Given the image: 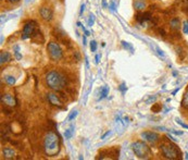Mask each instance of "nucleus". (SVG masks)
Returning a JSON list of instances; mask_svg holds the SVG:
<instances>
[{
    "label": "nucleus",
    "mask_w": 188,
    "mask_h": 160,
    "mask_svg": "<svg viewBox=\"0 0 188 160\" xmlns=\"http://www.w3.org/2000/svg\"><path fill=\"white\" fill-rule=\"evenodd\" d=\"M47 99L49 100V103L52 106H56V107H62V101L57 94L48 93L47 94Z\"/></svg>",
    "instance_id": "obj_10"
},
{
    "label": "nucleus",
    "mask_w": 188,
    "mask_h": 160,
    "mask_svg": "<svg viewBox=\"0 0 188 160\" xmlns=\"http://www.w3.org/2000/svg\"><path fill=\"white\" fill-rule=\"evenodd\" d=\"M162 155L167 159H179L182 156V153L176 146L173 144H162L161 145Z\"/></svg>",
    "instance_id": "obj_4"
},
{
    "label": "nucleus",
    "mask_w": 188,
    "mask_h": 160,
    "mask_svg": "<svg viewBox=\"0 0 188 160\" xmlns=\"http://www.w3.org/2000/svg\"><path fill=\"white\" fill-rule=\"evenodd\" d=\"M102 6H103V7H107V1H106V0H102Z\"/></svg>",
    "instance_id": "obj_36"
},
{
    "label": "nucleus",
    "mask_w": 188,
    "mask_h": 160,
    "mask_svg": "<svg viewBox=\"0 0 188 160\" xmlns=\"http://www.w3.org/2000/svg\"><path fill=\"white\" fill-rule=\"evenodd\" d=\"M170 132H172L173 134H175V135H183V132L181 131H173V130H169Z\"/></svg>",
    "instance_id": "obj_28"
},
{
    "label": "nucleus",
    "mask_w": 188,
    "mask_h": 160,
    "mask_svg": "<svg viewBox=\"0 0 188 160\" xmlns=\"http://www.w3.org/2000/svg\"><path fill=\"white\" fill-rule=\"evenodd\" d=\"M39 13H40V17L43 18L45 21H51L53 18V12L52 10L48 7H43L39 10Z\"/></svg>",
    "instance_id": "obj_9"
},
{
    "label": "nucleus",
    "mask_w": 188,
    "mask_h": 160,
    "mask_svg": "<svg viewBox=\"0 0 188 160\" xmlns=\"http://www.w3.org/2000/svg\"><path fill=\"white\" fill-rule=\"evenodd\" d=\"M183 32H184V34H188V21H184Z\"/></svg>",
    "instance_id": "obj_25"
},
{
    "label": "nucleus",
    "mask_w": 188,
    "mask_h": 160,
    "mask_svg": "<svg viewBox=\"0 0 188 160\" xmlns=\"http://www.w3.org/2000/svg\"><path fill=\"white\" fill-rule=\"evenodd\" d=\"M94 23H95V15L94 14H90L88 18V20H87V24H88V26H93Z\"/></svg>",
    "instance_id": "obj_23"
},
{
    "label": "nucleus",
    "mask_w": 188,
    "mask_h": 160,
    "mask_svg": "<svg viewBox=\"0 0 188 160\" xmlns=\"http://www.w3.org/2000/svg\"><path fill=\"white\" fill-rule=\"evenodd\" d=\"M90 50L93 51V53L97 50V41H90Z\"/></svg>",
    "instance_id": "obj_24"
},
{
    "label": "nucleus",
    "mask_w": 188,
    "mask_h": 160,
    "mask_svg": "<svg viewBox=\"0 0 188 160\" xmlns=\"http://www.w3.org/2000/svg\"><path fill=\"white\" fill-rule=\"evenodd\" d=\"M119 88H120V91H121L122 93H124V92L126 91V86H125V84L123 83V84H121V86H120Z\"/></svg>",
    "instance_id": "obj_27"
},
{
    "label": "nucleus",
    "mask_w": 188,
    "mask_h": 160,
    "mask_svg": "<svg viewBox=\"0 0 188 160\" xmlns=\"http://www.w3.org/2000/svg\"><path fill=\"white\" fill-rule=\"evenodd\" d=\"M170 26H171V29H174V31H177V29H179V20L177 19V18L171 20V22H170Z\"/></svg>",
    "instance_id": "obj_14"
},
{
    "label": "nucleus",
    "mask_w": 188,
    "mask_h": 160,
    "mask_svg": "<svg viewBox=\"0 0 188 160\" xmlns=\"http://www.w3.org/2000/svg\"><path fill=\"white\" fill-rule=\"evenodd\" d=\"M5 80L7 82V84H9V85H14L15 84V77L12 76V75H6Z\"/></svg>",
    "instance_id": "obj_20"
},
{
    "label": "nucleus",
    "mask_w": 188,
    "mask_h": 160,
    "mask_svg": "<svg viewBox=\"0 0 188 160\" xmlns=\"http://www.w3.org/2000/svg\"><path fill=\"white\" fill-rule=\"evenodd\" d=\"M82 29H83V31H84V33H85V35H86V36H89V35H90V33H89V32L87 31V29H86L85 27L83 26V25H82Z\"/></svg>",
    "instance_id": "obj_30"
},
{
    "label": "nucleus",
    "mask_w": 188,
    "mask_h": 160,
    "mask_svg": "<svg viewBox=\"0 0 188 160\" xmlns=\"http://www.w3.org/2000/svg\"><path fill=\"white\" fill-rule=\"evenodd\" d=\"M13 51H14V56L17 58V60H21L22 59V53H20V46L15 45L13 47Z\"/></svg>",
    "instance_id": "obj_19"
},
{
    "label": "nucleus",
    "mask_w": 188,
    "mask_h": 160,
    "mask_svg": "<svg viewBox=\"0 0 188 160\" xmlns=\"http://www.w3.org/2000/svg\"><path fill=\"white\" fill-rule=\"evenodd\" d=\"M60 148H61V142L58 134H56L55 132H49L45 136V141H44L45 154L49 157H55L59 154Z\"/></svg>",
    "instance_id": "obj_1"
},
{
    "label": "nucleus",
    "mask_w": 188,
    "mask_h": 160,
    "mask_svg": "<svg viewBox=\"0 0 188 160\" xmlns=\"http://www.w3.org/2000/svg\"><path fill=\"white\" fill-rule=\"evenodd\" d=\"M122 46H123L126 50H129V51H131L132 53H134V47H133V45L132 44H129V43H127V41H122Z\"/></svg>",
    "instance_id": "obj_18"
},
{
    "label": "nucleus",
    "mask_w": 188,
    "mask_h": 160,
    "mask_svg": "<svg viewBox=\"0 0 188 160\" xmlns=\"http://www.w3.org/2000/svg\"><path fill=\"white\" fill-rule=\"evenodd\" d=\"M73 134H74V127L73 125H71V127H69L67 130H65L64 132V137L67 139H70L72 136H73Z\"/></svg>",
    "instance_id": "obj_16"
},
{
    "label": "nucleus",
    "mask_w": 188,
    "mask_h": 160,
    "mask_svg": "<svg viewBox=\"0 0 188 160\" xmlns=\"http://www.w3.org/2000/svg\"><path fill=\"white\" fill-rule=\"evenodd\" d=\"M9 2H11V3H17V2H20V0H8Z\"/></svg>",
    "instance_id": "obj_35"
},
{
    "label": "nucleus",
    "mask_w": 188,
    "mask_h": 160,
    "mask_svg": "<svg viewBox=\"0 0 188 160\" xmlns=\"http://www.w3.org/2000/svg\"><path fill=\"white\" fill-rule=\"evenodd\" d=\"M141 137L144 139V141L148 142L150 144H155L159 141V135L155 132H151V131H147V132H143L141 133Z\"/></svg>",
    "instance_id": "obj_7"
},
{
    "label": "nucleus",
    "mask_w": 188,
    "mask_h": 160,
    "mask_svg": "<svg viewBox=\"0 0 188 160\" xmlns=\"http://www.w3.org/2000/svg\"><path fill=\"white\" fill-rule=\"evenodd\" d=\"M46 84L49 88H51L52 91H62L65 87V77L63 74H61L58 71H50L46 75Z\"/></svg>",
    "instance_id": "obj_2"
},
{
    "label": "nucleus",
    "mask_w": 188,
    "mask_h": 160,
    "mask_svg": "<svg viewBox=\"0 0 188 160\" xmlns=\"http://www.w3.org/2000/svg\"><path fill=\"white\" fill-rule=\"evenodd\" d=\"M2 155L6 159H12V158L15 157V151L13 148H10V147H6L2 150Z\"/></svg>",
    "instance_id": "obj_11"
},
{
    "label": "nucleus",
    "mask_w": 188,
    "mask_h": 160,
    "mask_svg": "<svg viewBox=\"0 0 188 160\" xmlns=\"http://www.w3.org/2000/svg\"><path fill=\"white\" fill-rule=\"evenodd\" d=\"M132 148L135 155L140 159H148L151 156V149L144 142H135L132 144Z\"/></svg>",
    "instance_id": "obj_3"
},
{
    "label": "nucleus",
    "mask_w": 188,
    "mask_h": 160,
    "mask_svg": "<svg viewBox=\"0 0 188 160\" xmlns=\"http://www.w3.org/2000/svg\"><path fill=\"white\" fill-rule=\"evenodd\" d=\"M37 24H36L35 21H29L25 23L23 27V32H22V39H29V38H32V36L34 35L35 31L37 29V26H36Z\"/></svg>",
    "instance_id": "obj_6"
},
{
    "label": "nucleus",
    "mask_w": 188,
    "mask_h": 160,
    "mask_svg": "<svg viewBox=\"0 0 188 160\" xmlns=\"http://www.w3.org/2000/svg\"><path fill=\"white\" fill-rule=\"evenodd\" d=\"M77 115H79V111H77V110H73V111L70 113L69 117H67V120H69V121H72V120H74L77 117Z\"/></svg>",
    "instance_id": "obj_21"
},
{
    "label": "nucleus",
    "mask_w": 188,
    "mask_h": 160,
    "mask_svg": "<svg viewBox=\"0 0 188 160\" xmlns=\"http://www.w3.org/2000/svg\"><path fill=\"white\" fill-rule=\"evenodd\" d=\"M25 2H26V3H27V2H29V0H25Z\"/></svg>",
    "instance_id": "obj_39"
},
{
    "label": "nucleus",
    "mask_w": 188,
    "mask_h": 160,
    "mask_svg": "<svg viewBox=\"0 0 188 160\" xmlns=\"http://www.w3.org/2000/svg\"><path fill=\"white\" fill-rule=\"evenodd\" d=\"M85 61H86V65L88 68V59H87V57H85Z\"/></svg>",
    "instance_id": "obj_37"
},
{
    "label": "nucleus",
    "mask_w": 188,
    "mask_h": 160,
    "mask_svg": "<svg viewBox=\"0 0 188 160\" xmlns=\"http://www.w3.org/2000/svg\"><path fill=\"white\" fill-rule=\"evenodd\" d=\"M155 97H150L149 99H148V100L146 101V103H149L150 101H155Z\"/></svg>",
    "instance_id": "obj_34"
},
{
    "label": "nucleus",
    "mask_w": 188,
    "mask_h": 160,
    "mask_svg": "<svg viewBox=\"0 0 188 160\" xmlns=\"http://www.w3.org/2000/svg\"><path fill=\"white\" fill-rule=\"evenodd\" d=\"M10 60H11V55L8 51H1V53H0V63L3 64V63L9 62Z\"/></svg>",
    "instance_id": "obj_13"
},
{
    "label": "nucleus",
    "mask_w": 188,
    "mask_h": 160,
    "mask_svg": "<svg viewBox=\"0 0 188 160\" xmlns=\"http://www.w3.org/2000/svg\"><path fill=\"white\" fill-rule=\"evenodd\" d=\"M157 50H158V53H159L160 56H162V57H164V53H163V51H162L161 49H160V48H158V47H157Z\"/></svg>",
    "instance_id": "obj_31"
},
{
    "label": "nucleus",
    "mask_w": 188,
    "mask_h": 160,
    "mask_svg": "<svg viewBox=\"0 0 188 160\" xmlns=\"http://www.w3.org/2000/svg\"><path fill=\"white\" fill-rule=\"evenodd\" d=\"M109 94V87L108 86H102L101 88H100V97L99 99H103L106 98Z\"/></svg>",
    "instance_id": "obj_15"
},
{
    "label": "nucleus",
    "mask_w": 188,
    "mask_h": 160,
    "mask_svg": "<svg viewBox=\"0 0 188 160\" xmlns=\"http://www.w3.org/2000/svg\"><path fill=\"white\" fill-rule=\"evenodd\" d=\"M150 19H151V14H150L149 12H145V13H141V14L137 15V21L140 22L141 24H144L145 22L149 21Z\"/></svg>",
    "instance_id": "obj_12"
},
{
    "label": "nucleus",
    "mask_w": 188,
    "mask_h": 160,
    "mask_svg": "<svg viewBox=\"0 0 188 160\" xmlns=\"http://www.w3.org/2000/svg\"><path fill=\"white\" fill-rule=\"evenodd\" d=\"M134 7H135V9H137V10H143L146 8V5L144 1H141V0H137V1L134 2Z\"/></svg>",
    "instance_id": "obj_17"
},
{
    "label": "nucleus",
    "mask_w": 188,
    "mask_h": 160,
    "mask_svg": "<svg viewBox=\"0 0 188 160\" xmlns=\"http://www.w3.org/2000/svg\"><path fill=\"white\" fill-rule=\"evenodd\" d=\"M182 105H183V107L188 108V92H186L185 95H184L183 101H182Z\"/></svg>",
    "instance_id": "obj_22"
},
{
    "label": "nucleus",
    "mask_w": 188,
    "mask_h": 160,
    "mask_svg": "<svg viewBox=\"0 0 188 160\" xmlns=\"http://www.w3.org/2000/svg\"><path fill=\"white\" fill-rule=\"evenodd\" d=\"M176 123H177V124L181 125V127H183L184 129H187V130H188V125H187V124H185V123H183V122H182L179 119H176Z\"/></svg>",
    "instance_id": "obj_26"
},
{
    "label": "nucleus",
    "mask_w": 188,
    "mask_h": 160,
    "mask_svg": "<svg viewBox=\"0 0 188 160\" xmlns=\"http://www.w3.org/2000/svg\"><path fill=\"white\" fill-rule=\"evenodd\" d=\"M173 75H174V76H176V75H177V72L174 71V72H173Z\"/></svg>",
    "instance_id": "obj_38"
},
{
    "label": "nucleus",
    "mask_w": 188,
    "mask_h": 160,
    "mask_svg": "<svg viewBox=\"0 0 188 160\" xmlns=\"http://www.w3.org/2000/svg\"><path fill=\"white\" fill-rule=\"evenodd\" d=\"M1 103L8 107H14L17 105V99L10 94H3L1 96Z\"/></svg>",
    "instance_id": "obj_8"
},
{
    "label": "nucleus",
    "mask_w": 188,
    "mask_h": 160,
    "mask_svg": "<svg viewBox=\"0 0 188 160\" xmlns=\"http://www.w3.org/2000/svg\"><path fill=\"white\" fill-rule=\"evenodd\" d=\"M84 10H85V5H82V7H81V11H79V14H83V12H84Z\"/></svg>",
    "instance_id": "obj_32"
},
{
    "label": "nucleus",
    "mask_w": 188,
    "mask_h": 160,
    "mask_svg": "<svg viewBox=\"0 0 188 160\" xmlns=\"http://www.w3.org/2000/svg\"><path fill=\"white\" fill-rule=\"evenodd\" d=\"M100 58H101V56H100V55H97V56H96V58H95V59H96V63H99V61H100Z\"/></svg>",
    "instance_id": "obj_33"
},
{
    "label": "nucleus",
    "mask_w": 188,
    "mask_h": 160,
    "mask_svg": "<svg viewBox=\"0 0 188 160\" xmlns=\"http://www.w3.org/2000/svg\"><path fill=\"white\" fill-rule=\"evenodd\" d=\"M47 50L49 53L50 58L53 60V61H59L62 59L63 57V51H62V48L60 47V45L58 43L55 41H50L47 46Z\"/></svg>",
    "instance_id": "obj_5"
},
{
    "label": "nucleus",
    "mask_w": 188,
    "mask_h": 160,
    "mask_svg": "<svg viewBox=\"0 0 188 160\" xmlns=\"http://www.w3.org/2000/svg\"><path fill=\"white\" fill-rule=\"evenodd\" d=\"M110 134H111V131H108V132H106V133L103 134L102 136H101V139H106V137H107V136H109Z\"/></svg>",
    "instance_id": "obj_29"
}]
</instances>
